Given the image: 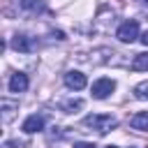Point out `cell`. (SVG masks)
<instances>
[{
    "label": "cell",
    "mask_w": 148,
    "mask_h": 148,
    "mask_svg": "<svg viewBox=\"0 0 148 148\" xmlns=\"http://www.w3.org/2000/svg\"><path fill=\"white\" fill-rule=\"evenodd\" d=\"M116 125H118V118L111 116V113H92V116H86V118H83V127L95 130L97 134H106V132H111Z\"/></svg>",
    "instance_id": "cell-1"
},
{
    "label": "cell",
    "mask_w": 148,
    "mask_h": 148,
    "mask_svg": "<svg viewBox=\"0 0 148 148\" xmlns=\"http://www.w3.org/2000/svg\"><path fill=\"white\" fill-rule=\"evenodd\" d=\"M116 37H118L123 44H132V42H136V39H139V23H136L134 18L120 23L118 30H116Z\"/></svg>",
    "instance_id": "cell-2"
},
{
    "label": "cell",
    "mask_w": 148,
    "mask_h": 148,
    "mask_svg": "<svg viewBox=\"0 0 148 148\" xmlns=\"http://www.w3.org/2000/svg\"><path fill=\"white\" fill-rule=\"evenodd\" d=\"M113 90H116V81H113V79H106V76L97 79V81L92 83V88H90V92H92L95 99H106Z\"/></svg>",
    "instance_id": "cell-3"
},
{
    "label": "cell",
    "mask_w": 148,
    "mask_h": 148,
    "mask_svg": "<svg viewBox=\"0 0 148 148\" xmlns=\"http://www.w3.org/2000/svg\"><path fill=\"white\" fill-rule=\"evenodd\" d=\"M12 49H16V51H21V53H30V51L37 49V42H35L32 37H28V35H16V37L12 39Z\"/></svg>",
    "instance_id": "cell-4"
},
{
    "label": "cell",
    "mask_w": 148,
    "mask_h": 148,
    "mask_svg": "<svg viewBox=\"0 0 148 148\" xmlns=\"http://www.w3.org/2000/svg\"><path fill=\"white\" fill-rule=\"evenodd\" d=\"M86 83H88V81H86V74H81V72H76V69H72V72L65 74V86L72 88V90H83Z\"/></svg>",
    "instance_id": "cell-5"
},
{
    "label": "cell",
    "mask_w": 148,
    "mask_h": 148,
    "mask_svg": "<svg viewBox=\"0 0 148 148\" xmlns=\"http://www.w3.org/2000/svg\"><path fill=\"white\" fill-rule=\"evenodd\" d=\"M28 74H23V72H16V74H12V79H9V90L12 92H25L28 90Z\"/></svg>",
    "instance_id": "cell-6"
},
{
    "label": "cell",
    "mask_w": 148,
    "mask_h": 148,
    "mask_svg": "<svg viewBox=\"0 0 148 148\" xmlns=\"http://www.w3.org/2000/svg\"><path fill=\"white\" fill-rule=\"evenodd\" d=\"M42 130H44V118L42 116L32 113V116L25 118V123H23V132L25 134H35V132H42Z\"/></svg>",
    "instance_id": "cell-7"
},
{
    "label": "cell",
    "mask_w": 148,
    "mask_h": 148,
    "mask_svg": "<svg viewBox=\"0 0 148 148\" xmlns=\"http://www.w3.org/2000/svg\"><path fill=\"white\" fill-rule=\"evenodd\" d=\"M0 109H2V123L7 125V123H12V118L16 116L18 104H16V102H12V99H2V102H0Z\"/></svg>",
    "instance_id": "cell-8"
},
{
    "label": "cell",
    "mask_w": 148,
    "mask_h": 148,
    "mask_svg": "<svg viewBox=\"0 0 148 148\" xmlns=\"http://www.w3.org/2000/svg\"><path fill=\"white\" fill-rule=\"evenodd\" d=\"M130 125L132 130H139V132H148V111H139L130 118Z\"/></svg>",
    "instance_id": "cell-9"
},
{
    "label": "cell",
    "mask_w": 148,
    "mask_h": 148,
    "mask_svg": "<svg viewBox=\"0 0 148 148\" xmlns=\"http://www.w3.org/2000/svg\"><path fill=\"white\" fill-rule=\"evenodd\" d=\"M132 69L134 72H146L148 69V53H136L132 60Z\"/></svg>",
    "instance_id": "cell-10"
},
{
    "label": "cell",
    "mask_w": 148,
    "mask_h": 148,
    "mask_svg": "<svg viewBox=\"0 0 148 148\" xmlns=\"http://www.w3.org/2000/svg\"><path fill=\"white\" fill-rule=\"evenodd\" d=\"M79 109H83V99H67V102H62V111L65 113H74V111H79Z\"/></svg>",
    "instance_id": "cell-11"
},
{
    "label": "cell",
    "mask_w": 148,
    "mask_h": 148,
    "mask_svg": "<svg viewBox=\"0 0 148 148\" xmlns=\"http://www.w3.org/2000/svg\"><path fill=\"white\" fill-rule=\"evenodd\" d=\"M134 97L136 99H148V81H141L134 86Z\"/></svg>",
    "instance_id": "cell-12"
},
{
    "label": "cell",
    "mask_w": 148,
    "mask_h": 148,
    "mask_svg": "<svg viewBox=\"0 0 148 148\" xmlns=\"http://www.w3.org/2000/svg\"><path fill=\"white\" fill-rule=\"evenodd\" d=\"M18 5L28 12H37L39 9V0H18Z\"/></svg>",
    "instance_id": "cell-13"
},
{
    "label": "cell",
    "mask_w": 148,
    "mask_h": 148,
    "mask_svg": "<svg viewBox=\"0 0 148 148\" xmlns=\"http://www.w3.org/2000/svg\"><path fill=\"white\" fill-rule=\"evenodd\" d=\"M74 148H95V143H86V141H79V143H74Z\"/></svg>",
    "instance_id": "cell-14"
},
{
    "label": "cell",
    "mask_w": 148,
    "mask_h": 148,
    "mask_svg": "<svg viewBox=\"0 0 148 148\" xmlns=\"http://www.w3.org/2000/svg\"><path fill=\"white\" fill-rule=\"evenodd\" d=\"M141 42H143V44H146V46H148V30H146V32H143V35H141Z\"/></svg>",
    "instance_id": "cell-15"
},
{
    "label": "cell",
    "mask_w": 148,
    "mask_h": 148,
    "mask_svg": "<svg viewBox=\"0 0 148 148\" xmlns=\"http://www.w3.org/2000/svg\"><path fill=\"white\" fill-rule=\"evenodd\" d=\"M104 148H118V146H104Z\"/></svg>",
    "instance_id": "cell-16"
},
{
    "label": "cell",
    "mask_w": 148,
    "mask_h": 148,
    "mask_svg": "<svg viewBox=\"0 0 148 148\" xmlns=\"http://www.w3.org/2000/svg\"><path fill=\"white\" fill-rule=\"evenodd\" d=\"M141 2H143V5H148V0H141Z\"/></svg>",
    "instance_id": "cell-17"
}]
</instances>
